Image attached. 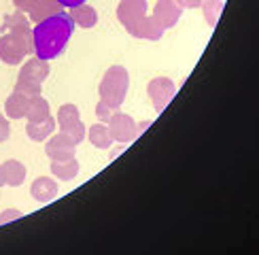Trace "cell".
Masks as SVG:
<instances>
[{
	"mask_svg": "<svg viewBox=\"0 0 259 255\" xmlns=\"http://www.w3.org/2000/svg\"><path fill=\"white\" fill-rule=\"evenodd\" d=\"M74 21L68 13L58 11L32 28V42H34V53L40 60H53L66 49L72 36Z\"/></svg>",
	"mask_w": 259,
	"mask_h": 255,
	"instance_id": "6da1fadb",
	"label": "cell"
},
{
	"mask_svg": "<svg viewBox=\"0 0 259 255\" xmlns=\"http://www.w3.org/2000/svg\"><path fill=\"white\" fill-rule=\"evenodd\" d=\"M130 88V74L123 66H111L104 72V77L100 81V100L104 104H109L113 111H117L125 100V94Z\"/></svg>",
	"mask_w": 259,
	"mask_h": 255,
	"instance_id": "7a4b0ae2",
	"label": "cell"
},
{
	"mask_svg": "<svg viewBox=\"0 0 259 255\" xmlns=\"http://www.w3.org/2000/svg\"><path fill=\"white\" fill-rule=\"evenodd\" d=\"M47 77H49L47 60L32 58L21 66L13 92L24 94V96H28V98H32V96H40V88H42V83H45Z\"/></svg>",
	"mask_w": 259,
	"mask_h": 255,
	"instance_id": "3957f363",
	"label": "cell"
},
{
	"mask_svg": "<svg viewBox=\"0 0 259 255\" xmlns=\"http://www.w3.org/2000/svg\"><path fill=\"white\" fill-rule=\"evenodd\" d=\"M34 53L32 32H3L0 36V60L9 66H17L26 56Z\"/></svg>",
	"mask_w": 259,
	"mask_h": 255,
	"instance_id": "277c9868",
	"label": "cell"
},
{
	"mask_svg": "<svg viewBox=\"0 0 259 255\" xmlns=\"http://www.w3.org/2000/svg\"><path fill=\"white\" fill-rule=\"evenodd\" d=\"M58 125H60V132H64V134H68L70 138H74V143H77V145L85 138V125L81 121L79 109L74 104L60 106V111H58Z\"/></svg>",
	"mask_w": 259,
	"mask_h": 255,
	"instance_id": "5b68a950",
	"label": "cell"
},
{
	"mask_svg": "<svg viewBox=\"0 0 259 255\" xmlns=\"http://www.w3.org/2000/svg\"><path fill=\"white\" fill-rule=\"evenodd\" d=\"M149 13L147 0H121L117 7V19L121 21V26L132 34L134 28L138 26V21Z\"/></svg>",
	"mask_w": 259,
	"mask_h": 255,
	"instance_id": "8992f818",
	"label": "cell"
},
{
	"mask_svg": "<svg viewBox=\"0 0 259 255\" xmlns=\"http://www.w3.org/2000/svg\"><path fill=\"white\" fill-rule=\"evenodd\" d=\"M106 123H109L106 128H109V132H111V138H113V141L130 143V141H134V138L138 136L136 121H134L130 115H125V113H117V111H113L111 119L106 121Z\"/></svg>",
	"mask_w": 259,
	"mask_h": 255,
	"instance_id": "52a82bcc",
	"label": "cell"
},
{
	"mask_svg": "<svg viewBox=\"0 0 259 255\" xmlns=\"http://www.w3.org/2000/svg\"><path fill=\"white\" fill-rule=\"evenodd\" d=\"M149 98L151 102H153L155 106V111L161 113V111H166V106L170 104V100L175 98V94H177V85L172 83L170 79L166 77H157L149 83Z\"/></svg>",
	"mask_w": 259,
	"mask_h": 255,
	"instance_id": "ba28073f",
	"label": "cell"
},
{
	"mask_svg": "<svg viewBox=\"0 0 259 255\" xmlns=\"http://www.w3.org/2000/svg\"><path fill=\"white\" fill-rule=\"evenodd\" d=\"M13 5L19 11L28 13V17L34 21V24H38L40 19H45L60 11L58 0H13Z\"/></svg>",
	"mask_w": 259,
	"mask_h": 255,
	"instance_id": "9c48e42d",
	"label": "cell"
},
{
	"mask_svg": "<svg viewBox=\"0 0 259 255\" xmlns=\"http://www.w3.org/2000/svg\"><path fill=\"white\" fill-rule=\"evenodd\" d=\"M45 153L51 157V159H70L77 155V143H74V138H70L68 134H56V136H51L47 145H45Z\"/></svg>",
	"mask_w": 259,
	"mask_h": 255,
	"instance_id": "30bf717a",
	"label": "cell"
},
{
	"mask_svg": "<svg viewBox=\"0 0 259 255\" xmlns=\"http://www.w3.org/2000/svg\"><path fill=\"white\" fill-rule=\"evenodd\" d=\"M183 15V9L177 5V0H157L153 9V17L159 21L164 28L177 26V21Z\"/></svg>",
	"mask_w": 259,
	"mask_h": 255,
	"instance_id": "8fae6325",
	"label": "cell"
},
{
	"mask_svg": "<svg viewBox=\"0 0 259 255\" xmlns=\"http://www.w3.org/2000/svg\"><path fill=\"white\" fill-rule=\"evenodd\" d=\"M164 26L159 24V21L153 17V15H145L143 19L138 21V26L134 28V32H132V36H136V38H145V40H159L161 36H164Z\"/></svg>",
	"mask_w": 259,
	"mask_h": 255,
	"instance_id": "7c38bea8",
	"label": "cell"
},
{
	"mask_svg": "<svg viewBox=\"0 0 259 255\" xmlns=\"http://www.w3.org/2000/svg\"><path fill=\"white\" fill-rule=\"evenodd\" d=\"M30 194L36 202L45 204V202H51L53 198L58 196V183L53 179H49V177H38L34 183H32Z\"/></svg>",
	"mask_w": 259,
	"mask_h": 255,
	"instance_id": "4fadbf2b",
	"label": "cell"
},
{
	"mask_svg": "<svg viewBox=\"0 0 259 255\" xmlns=\"http://www.w3.org/2000/svg\"><path fill=\"white\" fill-rule=\"evenodd\" d=\"M70 19L74 21L77 26L81 28H94L96 21H98V13H96V9L90 7V5H79V7H72L70 9Z\"/></svg>",
	"mask_w": 259,
	"mask_h": 255,
	"instance_id": "5bb4252c",
	"label": "cell"
},
{
	"mask_svg": "<svg viewBox=\"0 0 259 255\" xmlns=\"http://www.w3.org/2000/svg\"><path fill=\"white\" fill-rule=\"evenodd\" d=\"M53 130H56V119H53L51 115L47 117L45 121H28V125H26L28 136L32 138V141H36V143L45 141L47 136H51Z\"/></svg>",
	"mask_w": 259,
	"mask_h": 255,
	"instance_id": "9a60e30c",
	"label": "cell"
},
{
	"mask_svg": "<svg viewBox=\"0 0 259 255\" xmlns=\"http://www.w3.org/2000/svg\"><path fill=\"white\" fill-rule=\"evenodd\" d=\"M28 96L19 94V92H13L7 98L5 102V111H7V117L11 119H21V117H26V109H28Z\"/></svg>",
	"mask_w": 259,
	"mask_h": 255,
	"instance_id": "2e32d148",
	"label": "cell"
},
{
	"mask_svg": "<svg viewBox=\"0 0 259 255\" xmlns=\"http://www.w3.org/2000/svg\"><path fill=\"white\" fill-rule=\"evenodd\" d=\"M49 102L42 96H32L28 100V109H26V119L28 121H45L49 117Z\"/></svg>",
	"mask_w": 259,
	"mask_h": 255,
	"instance_id": "e0dca14e",
	"label": "cell"
},
{
	"mask_svg": "<svg viewBox=\"0 0 259 255\" xmlns=\"http://www.w3.org/2000/svg\"><path fill=\"white\" fill-rule=\"evenodd\" d=\"M51 173L56 175L58 179H64V181H72L74 177L79 175V162L77 157H70V159H53L51 162Z\"/></svg>",
	"mask_w": 259,
	"mask_h": 255,
	"instance_id": "ac0fdd59",
	"label": "cell"
},
{
	"mask_svg": "<svg viewBox=\"0 0 259 255\" xmlns=\"http://www.w3.org/2000/svg\"><path fill=\"white\" fill-rule=\"evenodd\" d=\"M5 168V179H7V185L11 187H17L24 183V179H26V166L17 162V159H7V162L3 164Z\"/></svg>",
	"mask_w": 259,
	"mask_h": 255,
	"instance_id": "d6986e66",
	"label": "cell"
},
{
	"mask_svg": "<svg viewBox=\"0 0 259 255\" xmlns=\"http://www.w3.org/2000/svg\"><path fill=\"white\" fill-rule=\"evenodd\" d=\"M90 143L94 147H98V149H109L111 143H113L109 128H106L104 123H94L90 128Z\"/></svg>",
	"mask_w": 259,
	"mask_h": 255,
	"instance_id": "ffe728a7",
	"label": "cell"
},
{
	"mask_svg": "<svg viewBox=\"0 0 259 255\" xmlns=\"http://www.w3.org/2000/svg\"><path fill=\"white\" fill-rule=\"evenodd\" d=\"M200 7L204 9V17H206L208 26L214 28V26H217L219 15H221V7H223V3H221V0H200Z\"/></svg>",
	"mask_w": 259,
	"mask_h": 255,
	"instance_id": "44dd1931",
	"label": "cell"
},
{
	"mask_svg": "<svg viewBox=\"0 0 259 255\" xmlns=\"http://www.w3.org/2000/svg\"><path fill=\"white\" fill-rule=\"evenodd\" d=\"M96 115H98V119L100 121H109L111 119V115H113V109L109 104H104L102 100L98 102V106H96Z\"/></svg>",
	"mask_w": 259,
	"mask_h": 255,
	"instance_id": "7402d4cb",
	"label": "cell"
},
{
	"mask_svg": "<svg viewBox=\"0 0 259 255\" xmlns=\"http://www.w3.org/2000/svg\"><path fill=\"white\" fill-rule=\"evenodd\" d=\"M9 136H11V125L7 121V117L0 115V143H5Z\"/></svg>",
	"mask_w": 259,
	"mask_h": 255,
	"instance_id": "603a6c76",
	"label": "cell"
},
{
	"mask_svg": "<svg viewBox=\"0 0 259 255\" xmlns=\"http://www.w3.org/2000/svg\"><path fill=\"white\" fill-rule=\"evenodd\" d=\"M21 217V212L15 210V208H9V210H3V215H0V226L3 223H9V221H13V219H19Z\"/></svg>",
	"mask_w": 259,
	"mask_h": 255,
	"instance_id": "cb8c5ba5",
	"label": "cell"
},
{
	"mask_svg": "<svg viewBox=\"0 0 259 255\" xmlns=\"http://www.w3.org/2000/svg\"><path fill=\"white\" fill-rule=\"evenodd\" d=\"M177 5L181 9H196L200 7V0H177Z\"/></svg>",
	"mask_w": 259,
	"mask_h": 255,
	"instance_id": "d4e9b609",
	"label": "cell"
},
{
	"mask_svg": "<svg viewBox=\"0 0 259 255\" xmlns=\"http://www.w3.org/2000/svg\"><path fill=\"white\" fill-rule=\"evenodd\" d=\"M85 0H58V5L60 7H68V9H72V7H79V5H83Z\"/></svg>",
	"mask_w": 259,
	"mask_h": 255,
	"instance_id": "484cf974",
	"label": "cell"
},
{
	"mask_svg": "<svg viewBox=\"0 0 259 255\" xmlns=\"http://www.w3.org/2000/svg\"><path fill=\"white\" fill-rule=\"evenodd\" d=\"M149 125H151V121H143V123H136V130H138V134H140V132H145Z\"/></svg>",
	"mask_w": 259,
	"mask_h": 255,
	"instance_id": "4316f807",
	"label": "cell"
},
{
	"mask_svg": "<svg viewBox=\"0 0 259 255\" xmlns=\"http://www.w3.org/2000/svg\"><path fill=\"white\" fill-rule=\"evenodd\" d=\"M5 183H7V179H5V168L0 166V187H3Z\"/></svg>",
	"mask_w": 259,
	"mask_h": 255,
	"instance_id": "83f0119b",
	"label": "cell"
}]
</instances>
